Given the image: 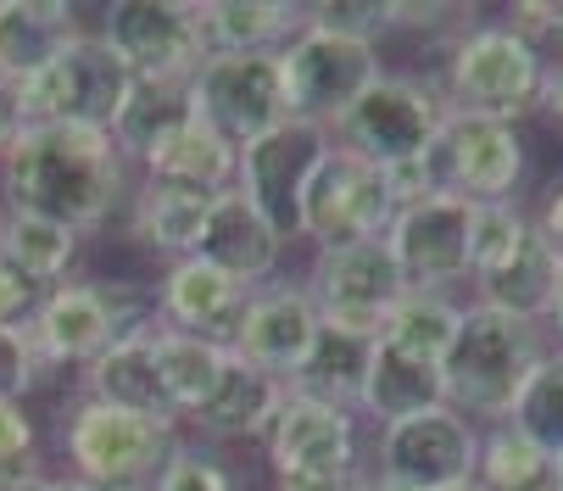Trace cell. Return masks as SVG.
<instances>
[{"mask_svg": "<svg viewBox=\"0 0 563 491\" xmlns=\"http://www.w3.org/2000/svg\"><path fill=\"white\" fill-rule=\"evenodd\" d=\"M96 7H67V0H0V73L34 78Z\"/></svg>", "mask_w": 563, "mask_h": 491, "instance_id": "27", "label": "cell"}, {"mask_svg": "<svg viewBox=\"0 0 563 491\" xmlns=\"http://www.w3.org/2000/svg\"><path fill=\"white\" fill-rule=\"evenodd\" d=\"M446 123V96L430 73H379L374 85L346 107V118L330 129L335 145H346L352 156L374 162V168H396L413 162L435 145Z\"/></svg>", "mask_w": 563, "mask_h": 491, "instance_id": "7", "label": "cell"}, {"mask_svg": "<svg viewBox=\"0 0 563 491\" xmlns=\"http://www.w3.org/2000/svg\"><path fill=\"white\" fill-rule=\"evenodd\" d=\"M229 358H234V352H229L223 341H201V336H185V330H168V324H163V336H156V374H163L168 414H174L179 425L218 391Z\"/></svg>", "mask_w": 563, "mask_h": 491, "instance_id": "30", "label": "cell"}, {"mask_svg": "<svg viewBox=\"0 0 563 491\" xmlns=\"http://www.w3.org/2000/svg\"><path fill=\"white\" fill-rule=\"evenodd\" d=\"M40 491H96V485H85V480H73V474H62V469H51V474L40 480Z\"/></svg>", "mask_w": 563, "mask_h": 491, "instance_id": "47", "label": "cell"}, {"mask_svg": "<svg viewBox=\"0 0 563 491\" xmlns=\"http://www.w3.org/2000/svg\"><path fill=\"white\" fill-rule=\"evenodd\" d=\"M156 336H163V318H151V324H140V330L118 336L85 374L73 380V391H85V396H96L107 407H123V414L174 419L168 396H163V374H156Z\"/></svg>", "mask_w": 563, "mask_h": 491, "instance_id": "23", "label": "cell"}, {"mask_svg": "<svg viewBox=\"0 0 563 491\" xmlns=\"http://www.w3.org/2000/svg\"><path fill=\"white\" fill-rule=\"evenodd\" d=\"M96 34L118 51L134 85L190 90V78L207 62L196 0H107L96 7Z\"/></svg>", "mask_w": 563, "mask_h": 491, "instance_id": "8", "label": "cell"}, {"mask_svg": "<svg viewBox=\"0 0 563 491\" xmlns=\"http://www.w3.org/2000/svg\"><path fill=\"white\" fill-rule=\"evenodd\" d=\"M457 318H463V296H452V291H401L379 341H390L396 352H413L424 363H441L457 336Z\"/></svg>", "mask_w": 563, "mask_h": 491, "instance_id": "33", "label": "cell"}, {"mask_svg": "<svg viewBox=\"0 0 563 491\" xmlns=\"http://www.w3.org/2000/svg\"><path fill=\"white\" fill-rule=\"evenodd\" d=\"M368 352H374L368 336H352V330H335V324H324V330H318V341H312V352H307V363L290 374L285 391L312 396V402H330V407H357Z\"/></svg>", "mask_w": 563, "mask_h": 491, "instance_id": "31", "label": "cell"}, {"mask_svg": "<svg viewBox=\"0 0 563 491\" xmlns=\"http://www.w3.org/2000/svg\"><path fill=\"white\" fill-rule=\"evenodd\" d=\"M156 491H246V469H240L223 447H207L196 436L179 441L174 463L163 469Z\"/></svg>", "mask_w": 563, "mask_h": 491, "instance_id": "38", "label": "cell"}, {"mask_svg": "<svg viewBox=\"0 0 563 491\" xmlns=\"http://www.w3.org/2000/svg\"><path fill=\"white\" fill-rule=\"evenodd\" d=\"M514 18V29L525 34V40H536L547 56H552V45L563 51V7H547V0H519V7H508Z\"/></svg>", "mask_w": 563, "mask_h": 491, "instance_id": "42", "label": "cell"}, {"mask_svg": "<svg viewBox=\"0 0 563 491\" xmlns=\"http://www.w3.org/2000/svg\"><path fill=\"white\" fill-rule=\"evenodd\" d=\"M207 56H279L301 29L307 7L296 0H201Z\"/></svg>", "mask_w": 563, "mask_h": 491, "instance_id": "25", "label": "cell"}, {"mask_svg": "<svg viewBox=\"0 0 563 491\" xmlns=\"http://www.w3.org/2000/svg\"><path fill=\"white\" fill-rule=\"evenodd\" d=\"M552 463H558V480H563V452H558V458H552Z\"/></svg>", "mask_w": 563, "mask_h": 491, "instance_id": "51", "label": "cell"}, {"mask_svg": "<svg viewBox=\"0 0 563 491\" xmlns=\"http://www.w3.org/2000/svg\"><path fill=\"white\" fill-rule=\"evenodd\" d=\"M396 218L390 185L374 162L352 156L346 145H330V156L318 162V174L301 196V240L312 252L330 246H357V240H385Z\"/></svg>", "mask_w": 563, "mask_h": 491, "instance_id": "13", "label": "cell"}, {"mask_svg": "<svg viewBox=\"0 0 563 491\" xmlns=\"http://www.w3.org/2000/svg\"><path fill=\"white\" fill-rule=\"evenodd\" d=\"M318 330H324V318H318L307 285L290 280V274H279V280H268V285H257L246 296L240 324H234V336H229V352L240 363H252V369H263V374H274V380L290 385V374L307 363Z\"/></svg>", "mask_w": 563, "mask_h": 491, "instance_id": "18", "label": "cell"}, {"mask_svg": "<svg viewBox=\"0 0 563 491\" xmlns=\"http://www.w3.org/2000/svg\"><path fill=\"white\" fill-rule=\"evenodd\" d=\"M430 407H446V385H441V363H424L413 352H396L390 341H374L368 369H363V391H357V414L368 430L396 425L430 414Z\"/></svg>", "mask_w": 563, "mask_h": 491, "instance_id": "24", "label": "cell"}, {"mask_svg": "<svg viewBox=\"0 0 563 491\" xmlns=\"http://www.w3.org/2000/svg\"><path fill=\"white\" fill-rule=\"evenodd\" d=\"M207 212H212L207 190H185V185H163V179H134V190H129V201L118 212V229L140 246L145 258L179 263V258H196Z\"/></svg>", "mask_w": 563, "mask_h": 491, "instance_id": "22", "label": "cell"}, {"mask_svg": "<svg viewBox=\"0 0 563 491\" xmlns=\"http://www.w3.org/2000/svg\"><path fill=\"white\" fill-rule=\"evenodd\" d=\"M446 491H479V485H474V480H463V485H446Z\"/></svg>", "mask_w": 563, "mask_h": 491, "instance_id": "50", "label": "cell"}, {"mask_svg": "<svg viewBox=\"0 0 563 491\" xmlns=\"http://www.w3.org/2000/svg\"><path fill=\"white\" fill-rule=\"evenodd\" d=\"M536 229H541V240L552 246V258H558V269H563V185L547 190V201H541V212H536Z\"/></svg>", "mask_w": 563, "mask_h": 491, "instance_id": "45", "label": "cell"}, {"mask_svg": "<svg viewBox=\"0 0 563 491\" xmlns=\"http://www.w3.org/2000/svg\"><path fill=\"white\" fill-rule=\"evenodd\" d=\"M474 485L479 491H552L558 463L541 452L530 436H519L508 419L479 430V458H474Z\"/></svg>", "mask_w": 563, "mask_h": 491, "instance_id": "32", "label": "cell"}, {"mask_svg": "<svg viewBox=\"0 0 563 491\" xmlns=\"http://www.w3.org/2000/svg\"><path fill=\"white\" fill-rule=\"evenodd\" d=\"M547 330H552V347H563V285H558V302H552V318H547Z\"/></svg>", "mask_w": 563, "mask_h": 491, "instance_id": "48", "label": "cell"}, {"mask_svg": "<svg viewBox=\"0 0 563 491\" xmlns=\"http://www.w3.org/2000/svg\"><path fill=\"white\" fill-rule=\"evenodd\" d=\"M474 458H479V425H468L452 407L379 425L368 441V469L413 491H446L474 480Z\"/></svg>", "mask_w": 563, "mask_h": 491, "instance_id": "15", "label": "cell"}, {"mask_svg": "<svg viewBox=\"0 0 563 491\" xmlns=\"http://www.w3.org/2000/svg\"><path fill=\"white\" fill-rule=\"evenodd\" d=\"M374 491H413V485H401V480H385V474H374Z\"/></svg>", "mask_w": 563, "mask_h": 491, "instance_id": "49", "label": "cell"}, {"mask_svg": "<svg viewBox=\"0 0 563 491\" xmlns=\"http://www.w3.org/2000/svg\"><path fill=\"white\" fill-rule=\"evenodd\" d=\"M40 302H45V291L34 280H23L7 258H0V324H7V330H29Z\"/></svg>", "mask_w": 563, "mask_h": 491, "instance_id": "41", "label": "cell"}, {"mask_svg": "<svg viewBox=\"0 0 563 491\" xmlns=\"http://www.w3.org/2000/svg\"><path fill=\"white\" fill-rule=\"evenodd\" d=\"M307 23L379 51L390 40V0H318V7H307Z\"/></svg>", "mask_w": 563, "mask_h": 491, "instance_id": "39", "label": "cell"}, {"mask_svg": "<svg viewBox=\"0 0 563 491\" xmlns=\"http://www.w3.org/2000/svg\"><path fill=\"white\" fill-rule=\"evenodd\" d=\"M530 229H536V212H525V201H486V207H474V218H468V280L503 269L530 240Z\"/></svg>", "mask_w": 563, "mask_h": 491, "instance_id": "37", "label": "cell"}, {"mask_svg": "<svg viewBox=\"0 0 563 491\" xmlns=\"http://www.w3.org/2000/svg\"><path fill=\"white\" fill-rule=\"evenodd\" d=\"M234 162H240V151H234L212 123H201V118L190 112L163 145L140 162V179H163V185H185V190L223 196V190H234Z\"/></svg>", "mask_w": 563, "mask_h": 491, "instance_id": "28", "label": "cell"}, {"mask_svg": "<svg viewBox=\"0 0 563 491\" xmlns=\"http://www.w3.org/2000/svg\"><path fill=\"white\" fill-rule=\"evenodd\" d=\"M279 402H285V380H274V374H263L252 363L229 358L218 391L185 419V436H196L207 447H223V452L229 447H257L263 430L279 414Z\"/></svg>", "mask_w": 563, "mask_h": 491, "instance_id": "21", "label": "cell"}, {"mask_svg": "<svg viewBox=\"0 0 563 491\" xmlns=\"http://www.w3.org/2000/svg\"><path fill=\"white\" fill-rule=\"evenodd\" d=\"M85 252L90 240L73 234L67 223H51V218H29V212H7L0 218V258H7L23 280H34L40 291L85 274Z\"/></svg>", "mask_w": 563, "mask_h": 491, "instance_id": "29", "label": "cell"}, {"mask_svg": "<svg viewBox=\"0 0 563 491\" xmlns=\"http://www.w3.org/2000/svg\"><path fill=\"white\" fill-rule=\"evenodd\" d=\"M552 491H563V480H558V485H552Z\"/></svg>", "mask_w": 563, "mask_h": 491, "instance_id": "52", "label": "cell"}, {"mask_svg": "<svg viewBox=\"0 0 563 491\" xmlns=\"http://www.w3.org/2000/svg\"><path fill=\"white\" fill-rule=\"evenodd\" d=\"M151 318H156L151 280H107L85 269L45 291L29 324V341H34V358L51 369V380H78L118 336L140 330Z\"/></svg>", "mask_w": 563, "mask_h": 491, "instance_id": "4", "label": "cell"}, {"mask_svg": "<svg viewBox=\"0 0 563 491\" xmlns=\"http://www.w3.org/2000/svg\"><path fill=\"white\" fill-rule=\"evenodd\" d=\"M190 90H168V85H134V96L123 101L118 123H112V145L129 156V168L140 174V162L163 145L185 118H190Z\"/></svg>", "mask_w": 563, "mask_h": 491, "instance_id": "34", "label": "cell"}, {"mask_svg": "<svg viewBox=\"0 0 563 491\" xmlns=\"http://www.w3.org/2000/svg\"><path fill=\"white\" fill-rule=\"evenodd\" d=\"M335 134L324 123H307V118H285L279 129L257 134L252 145H240L234 162V190L246 196L290 246L301 240V196L318 174V162L330 156Z\"/></svg>", "mask_w": 563, "mask_h": 491, "instance_id": "11", "label": "cell"}, {"mask_svg": "<svg viewBox=\"0 0 563 491\" xmlns=\"http://www.w3.org/2000/svg\"><path fill=\"white\" fill-rule=\"evenodd\" d=\"M51 474L34 402H0V491H23Z\"/></svg>", "mask_w": 563, "mask_h": 491, "instance_id": "36", "label": "cell"}, {"mask_svg": "<svg viewBox=\"0 0 563 491\" xmlns=\"http://www.w3.org/2000/svg\"><path fill=\"white\" fill-rule=\"evenodd\" d=\"M279 62H285L290 118L324 123V129H335L346 118V107L385 73V56L374 45L341 40L330 29H312V23L279 51Z\"/></svg>", "mask_w": 563, "mask_h": 491, "instance_id": "16", "label": "cell"}, {"mask_svg": "<svg viewBox=\"0 0 563 491\" xmlns=\"http://www.w3.org/2000/svg\"><path fill=\"white\" fill-rule=\"evenodd\" d=\"M468 218L474 207L457 196H424L401 207L385 229V246L408 291H468Z\"/></svg>", "mask_w": 563, "mask_h": 491, "instance_id": "17", "label": "cell"}, {"mask_svg": "<svg viewBox=\"0 0 563 491\" xmlns=\"http://www.w3.org/2000/svg\"><path fill=\"white\" fill-rule=\"evenodd\" d=\"M0 218H7V207H0Z\"/></svg>", "mask_w": 563, "mask_h": 491, "instance_id": "53", "label": "cell"}, {"mask_svg": "<svg viewBox=\"0 0 563 491\" xmlns=\"http://www.w3.org/2000/svg\"><path fill=\"white\" fill-rule=\"evenodd\" d=\"M179 441H185V425L174 419L123 414V407H107L85 391H67V402L56 407L51 469L96 491H156Z\"/></svg>", "mask_w": 563, "mask_h": 491, "instance_id": "2", "label": "cell"}, {"mask_svg": "<svg viewBox=\"0 0 563 491\" xmlns=\"http://www.w3.org/2000/svg\"><path fill=\"white\" fill-rule=\"evenodd\" d=\"M134 179L140 174L112 145V134H96V129L34 123L0 151V207L67 223L85 240L118 223Z\"/></svg>", "mask_w": 563, "mask_h": 491, "instance_id": "1", "label": "cell"}, {"mask_svg": "<svg viewBox=\"0 0 563 491\" xmlns=\"http://www.w3.org/2000/svg\"><path fill=\"white\" fill-rule=\"evenodd\" d=\"M134 96V73L118 62V51L96 34V12L78 29L34 78H23V112L29 129L51 123V129H96L112 134L123 101Z\"/></svg>", "mask_w": 563, "mask_h": 491, "instance_id": "6", "label": "cell"}, {"mask_svg": "<svg viewBox=\"0 0 563 491\" xmlns=\"http://www.w3.org/2000/svg\"><path fill=\"white\" fill-rule=\"evenodd\" d=\"M508 425L519 436H530L541 452H563V347H547V358L530 369L525 391L514 396Z\"/></svg>", "mask_w": 563, "mask_h": 491, "instance_id": "35", "label": "cell"}, {"mask_svg": "<svg viewBox=\"0 0 563 491\" xmlns=\"http://www.w3.org/2000/svg\"><path fill=\"white\" fill-rule=\"evenodd\" d=\"M190 107L234 151L252 145L257 134H268L290 118L285 62L279 56H207L201 73L190 78Z\"/></svg>", "mask_w": 563, "mask_h": 491, "instance_id": "14", "label": "cell"}, {"mask_svg": "<svg viewBox=\"0 0 563 491\" xmlns=\"http://www.w3.org/2000/svg\"><path fill=\"white\" fill-rule=\"evenodd\" d=\"M435 85L446 96V112L519 123L541 107L547 51L536 40H525L514 23H468L446 45V62L435 73Z\"/></svg>", "mask_w": 563, "mask_h": 491, "instance_id": "5", "label": "cell"}, {"mask_svg": "<svg viewBox=\"0 0 563 491\" xmlns=\"http://www.w3.org/2000/svg\"><path fill=\"white\" fill-rule=\"evenodd\" d=\"M301 285H307L318 318L335 324V330L368 336V341H379L390 307L401 302V291H408L385 240H357V246H330V252H312Z\"/></svg>", "mask_w": 563, "mask_h": 491, "instance_id": "12", "label": "cell"}, {"mask_svg": "<svg viewBox=\"0 0 563 491\" xmlns=\"http://www.w3.org/2000/svg\"><path fill=\"white\" fill-rule=\"evenodd\" d=\"M547 330L508 313H492L479 302H463L457 336L441 358V385H446V407L463 414L468 425H503L514 414V396L525 391L530 369L547 358Z\"/></svg>", "mask_w": 563, "mask_h": 491, "instance_id": "3", "label": "cell"}, {"mask_svg": "<svg viewBox=\"0 0 563 491\" xmlns=\"http://www.w3.org/2000/svg\"><path fill=\"white\" fill-rule=\"evenodd\" d=\"M23 129H29V112H23V78L0 73V151H7Z\"/></svg>", "mask_w": 563, "mask_h": 491, "instance_id": "43", "label": "cell"}, {"mask_svg": "<svg viewBox=\"0 0 563 491\" xmlns=\"http://www.w3.org/2000/svg\"><path fill=\"white\" fill-rule=\"evenodd\" d=\"M530 168V151L519 123L497 118H474V112H446L435 145H430V174L441 196H457L468 207L486 201H519Z\"/></svg>", "mask_w": 563, "mask_h": 491, "instance_id": "9", "label": "cell"}, {"mask_svg": "<svg viewBox=\"0 0 563 491\" xmlns=\"http://www.w3.org/2000/svg\"><path fill=\"white\" fill-rule=\"evenodd\" d=\"M45 385H56V380L34 358L29 330H7V324H0V402H34Z\"/></svg>", "mask_w": 563, "mask_h": 491, "instance_id": "40", "label": "cell"}, {"mask_svg": "<svg viewBox=\"0 0 563 491\" xmlns=\"http://www.w3.org/2000/svg\"><path fill=\"white\" fill-rule=\"evenodd\" d=\"M257 452H263L268 480L346 474V469H368V425H363L357 407H330V402L285 391Z\"/></svg>", "mask_w": 563, "mask_h": 491, "instance_id": "10", "label": "cell"}, {"mask_svg": "<svg viewBox=\"0 0 563 491\" xmlns=\"http://www.w3.org/2000/svg\"><path fill=\"white\" fill-rule=\"evenodd\" d=\"M268 491H374V469H346V474H318V480H274Z\"/></svg>", "mask_w": 563, "mask_h": 491, "instance_id": "44", "label": "cell"}, {"mask_svg": "<svg viewBox=\"0 0 563 491\" xmlns=\"http://www.w3.org/2000/svg\"><path fill=\"white\" fill-rule=\"evenodd\" d=\"M196 258H207L212 269H223L229 280H240L246 291L268 285L285 274V258H290V240L240 196V190H223L212 196V212H207V229H201V246Z\"/></svg>", "mask_w": 563, "mask_h": 491, "instance_id": "20", "label": "cell"}, {"mask_svg": "<svg viewBox=\"0 0 563 491\" xmlns=\"http://www.w3.org/2000/svg\"><path fill=\"white\" fill-rule=\"evenodd\" d=\"M541 112L552 123H563V51L547 56V85H541Z\"/></svg>", "mask_w": 563, "mask_h": 491, "instance_id": "46", "label": "cell"}, {"mask_svg": "<svg viewBox=\"0 0 563 491\" xmlns=\"http://www.w3.org/2000/svg\"><path fill=\"white\" fill-rule=\"evenodd\" d=\"M558 285H563V269L552 258V246L541 240V229H530V240L519 246L503 269L468 280V302L492 307V313H508V318H525V324H541V330H547Z\"/></svg>", "mask_w": 563, "mask_h": 491, "instance_id": "26", "label": "cell"}, {"mask_svg": "<svg viewBox=\"0 0 563 491\" xmlns=\"http://www.w3.org/2000/svg\"><path fill=\"white\" fill-rule=\"evenodd\" d=\"M246 296H252L246 285L229 280L223 269H212L207 258H179V263H163L151 274L156 318H163L168 330H185V336H201V341H223V347L234 336Z\"/></svg>", "mask_w": 563, "mask_h": 491, "instance_id": "19", "label": "cell"}]
</instances>
